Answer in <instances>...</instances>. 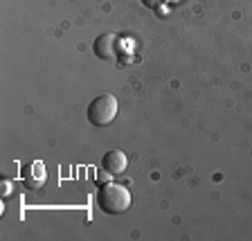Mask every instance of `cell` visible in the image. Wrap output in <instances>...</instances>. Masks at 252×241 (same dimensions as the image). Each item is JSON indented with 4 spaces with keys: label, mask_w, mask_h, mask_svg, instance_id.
<instances>
[{
    "label": "cell",
    "mask_w": 252,
    "mask_h": 241,
    "mask_svg": "<svg viewBox=\"0 0 252 241\" xmlns=\"http://www.w3.org/2000/svg\"><path fill=\"white\" fill-rule=\"evenodd\" d=\"M117 117V100L113 95H99L88 104V122L93 126H108Z\"/></svg>",
    "instance_id": "7a4b0ae2"
},
{
    "label": "cell",
    "mask_w": 252,
    "mask_h": 241,
    "mask_svg": "<svg viewBox=\"0 0 252 241\" xmlns=\"http://www.w3.org/2000/svg\"><path fill=\"white\" fill-rule=\"evenodd\" d=\"M97 205L104 214H124L131 207V192L120 183H104L97 192Z\"/></svg>",
    "instance_id": "6da1fadb"
},
{
    "label": "cell",
    "mask_w": 252,
    "mask_h": 241,
    "mask_svg": "<svg viewBox=\"0 0 252 241\" xmlns=\"http://www.w3.org/2000/svg\"><path fill=\"white\" fill-rule=\"evenodd\" d=\"M101 167H104L108 173L117 176V173L126 172V167H128V158H126V153L122 151V149H110V151L104 156V160H101Z\"/></svg>",
    "instance_id": "5b68a950"
},
{
    "label": "cell",
    "mask_w": 252,
    "mask_h": 241,
    "mask_svg": "<svg viewBox=\"0 0 252 241\" xmlns=\"http://www.w3.org/2000/svg\"><path fill=\"white\" fill-rule=\"evenodd\" d=\"M93 52L97 54V59L101 61H110L120 54V38L115 34H99L93 43Z\"/></svg>",
    "instance_id": "3957f363"
},
{
    "label": "cell",
    "mask_w": 252,
    "mask_h": 241,
    "mask_svg": "<svg viewBox=\"0 0 252 241\" xmlns=\"http://www.w3.org/2000/svg\"><path fill=\"white\" fill-rule=\"evenodd\" d=\"M21 178L25 183V187L30 189H41L45 185L47 178V172H45V165L41 160H34V163H27L25 167L21 169Z\"/></svg>",
    "instance_id": "277c9868"
},
{
    "label": "cell",
    "mask_w": 252,
    "mask_h": 241,
    "mask_svg": "<svg viewBox=\"0 0 252 241\" xmlns=\"http://www.w3.org/2000/svg\"><path fill=\"white\" fill-rule=\"evenodd\" d=\"M164 0H142V5L149 7V9H156V7H160Z\"/></svg>",
    "instance_id": "8992f818"
}]
</instances>
